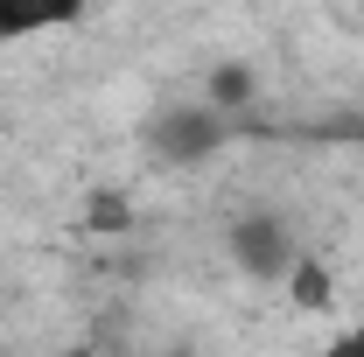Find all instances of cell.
I'll use <instances>...</instances> for the list:
<instances>
[{"label": "cell", "mask_w": 364, "mask_h": 357, "mask_svg": "<svg viewBox=\"0 0 364 357\" xmlns=\"http://www.w3.org/2000/svg\"><path fill=\"white\" fill-rule=\"evenodd\" d=\"M231 134H238V119L210 112V105H161V112L147 119V154H154L161 169H196V161H210Z\"/></svg>", "instance_id": "6da1fadb"}, {"label": "cell", "mask_w": 364, "mask_h": 357, "mask_svg": "<svg viewBox=\"0 0 364 357\" xmlns=\"http://www.w3.org/2000/svg\"><path fill=\"white\" fill-rule=\"evenodd\" d=\"M225 245H231V260H238V273H252V280H287L294 260H301L294 218H280V211H245V218H231Z\"/></svg>", "instance_id": "7a4b0ae2"}, {"label": "cell", "mask_w": 364, "mask_h": 357, "mask_svg": "<svg viewBox=\"0 0 364 357\" xmlns=\"http://www.w3.org/2000/svg\"><path fill=\"white\" fill-rule=\"evenodd\" d=\"M252 98H259V78H252V63H218V70L203 78V105H210V112H225V119H238Z\"/></svg>", "instance_id": "3957f363"}, {"label": "cell", "mask_w": 364, "mask_h": 357, "mask_svg": "<svg viewBox=\"0 0 364 357\" xmlns=\"http://www.w3.org/2000/svg\"><path fill=\"white\" fill-rule=\"evenodd\" d=\"M63 21H77V7H7L0 0V43L43 36V28H63Z\"/></svg>", "instance_id": "277c9868"}, {"label": "cell", "mask_w": 364, "mask_h": 357, "mask_svg": "<svg viewBox=\"0 0 364 357\" xmlns=\"http://www.w3.org/2000/svg\"><path fill=\"white\" fill-rule=\"evenodd\" d=\"M287 287H294V302H301V309H329V267H316V260H294Z\"/></svg>", "instance_id": "5b68a950"}, {"label": "cell", "mask_w": 364, "mask_h": 357, "mask_svg": "<svg viewBox=\"0 0 364 357\" xmlns=\"http://www.w3.org/2000/svg\"><path fill=\"white\" fill-rule=\"evenodd\" d=\"M85 218H91V231H127V224H134V203H127L119 189H98Z\"/></svg>", "instance_id": "8992f818"}, {"label": "cell", "mask_w": 364, "mask_h": 357, "mask_svg": "<svg viewBox=\"0 0 364 357\" xmlns=\"http://www.w3.org/2000/svg\"><path fill=\"white\" fill-rule=\"evenodd\" d=\"M322 357H364V322H358V329H350V336H336V343H329V351H322Z\"/></svg>", "instance_id": "52a82bcc"}]
</instances>
